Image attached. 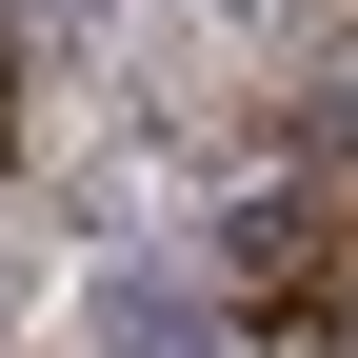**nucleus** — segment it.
Instances as JSON below:
<instances>
[{
	"mask_svg": "<svg viewBox=\"0 0 358 358\" xmlns=\"http://www.w3.org/2000/svg\"><path fill=\"white\" fill-rule=\"evenodd\" d=\"M100 338H120V358H199V319H179V299H140V279L100 299Z\"/></svg>",
	"mask_w": 358,
	"mask_h": 358,
	"instance_id": "1",
	"label": "nucleus"
},
{
	"mask_svg": "<svg viewBox=\"0 0 358 358\" xmlns=\"http://www.w3.org/2000/svg\"><path fill=\"white\" fill-rule=\"evenodd\" d=\"M319 239H338V259H319V279H338V299H358V219H319Z\"/></svg>",
	"mask_w": 358,
	"mask_h": 358,
	"instance_id": "2",
	"label": "nucleus"
}]
</instances>
